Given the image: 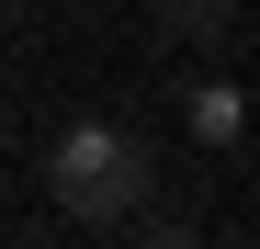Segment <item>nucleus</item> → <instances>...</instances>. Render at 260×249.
I'll return each mask as SVG.
<instances>
[{
	"label": "nucleus",
	"instance_id": "f03ea898",
	"mask_svg": "<svg viewBox=\"0 0 260 249\" xmlns=\"http://www.w3.org/2000/svg\"><path fill=\"white\" fill-rule=\"evenodd\" d=\"M192 136L204 147H238V91L226 79H192Z\"/></svg>",
	"mask_w": 260,
	"mask_h": 249
},
{
	"label": "nucleus",
	"instance_id": "7ed1b4c3",
	"mask_svg": "<svg viewBox=\"0 0 260 249\" xmlns=\"http://www.w3.org/2000/svg\"><path fill=\"white\" fill-rule=\"evenodd\" d=\"M158 23H170V34H204V46H215V34H238V0H158Z\"/></svg>",
	"mask_w": 260,
	"mask_h": 249
},
{
	"label": "nucleus",
	"instance_id": "f257e3e1",
	"mask_svg": "<svg viewBox=\"0 0 260 249\" xmlns=\"http://www.w3.org/2000/svg\"><path fill=\"white\" fill-rule=\"evenodd\" d=\"M57 204L91 215V227L136 215V204H147V147L113 136V124H68V136H57Z\"/></svg>",
	"mask_w": 260,
	"mask_h": 249
}]
</instances>
